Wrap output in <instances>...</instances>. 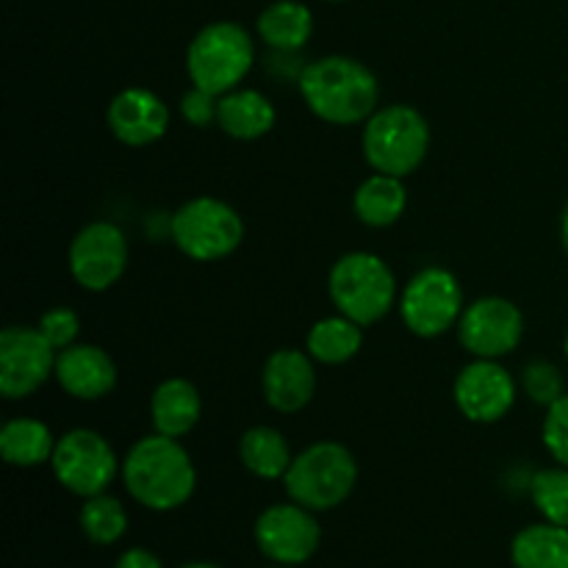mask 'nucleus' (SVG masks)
<instances>
[{"label":"nucleus","mask_w":568,"mask_h":568,"mask_svg":"<svg viewBox=\"0 0 568 568\" xmlns=\"http://www.w3.org/2000/svg\"><path fill=\"white\" fill-rule=\"evenodd\" d=\"M114 568H161V560L155 558L150 549L133 547V549H128V552H122L120 558H116Z\"/></svg>","instance_id":"nucleus-32"},{"label":"nucleus","mask_w":568,"mask_h":568,"mask_svg":"<svg viewBox=\"0 0 568 568\" xmlns=\"http://www.w3.org/2000/svg\"><path fill=\"white\" fill-rule=\"evenodd\" d=\"M408 209V189L403 178L375 175L366 178L353 194V211L366 227H392Z\"/></svg>","instance_id":"nucleus-21"},{"label":"nucleus","mask_w":568,"mask_h":568,"mask_svg":"<svg viewBox=\"0 0 568 568\" xmlns=\"http://www.w3.org/2000/svg\"><path fill=\"white\" fill-rule=\"evenodd\" d=\"M327 3H342V0H327Z\"/></svg>","instance_id":"nucleus-37"},{"label":"nucleus","mask_w":568,"mask_h":568,"mask_svg":"<svg viewBox=\"0 0 568 568\" xmlns=\"http://www.w3.org/2000/svg\"><path fill=\"white\" fill-rule=\"evenodd\" d=\"M255 31L275 53H297L314 33V14L300 0H275L258 14Z\"/></svg>","instance_id":"nucleus-20"},{"label":"nucleus","mask_w":568,"mask_h":568,"mask_svg":"<svg viewBox=\"0 0 568 568\" xmlns=\"http://www.w3.org/2000/svg\"><path fill=\"white\" fill-rule=\"evenodd\" d=\"M55 383L81 403H98L116 388V364L98 344H72L55 358Z\"/></svg>","instance_id":"nucleus-17"},{"label":"nucleus","mask_w":568,"mask_h":568,"mask_svg":"<svg viewBox=\"0 0 568 568\" xmlns=\"http://www.w3.org/2000/svg\"><path fill=\"white\" fill-rule=\"evenodd\" d=\"M564 353H566V358H568V331H566V338H564Z\"/></svg>","instance_id":"nucleus-35"},{"label":"nucleus","mask_w":568,"mask_h":568,"mask_svg":"<svg viewBox=\"0 0 568 568\" xmlns=\"http://www.w3.org/2000/svg\"><path fill=\"white\" fill-rule=\"evenodd\" d=\"M37 327L42 331V336L48 338V342L61 353V349L72 347V344L78 342V333H81V320H78L75 311L67 308V305H55V308L44 311V314L39 316Z\"/></svg>","instance_id":"nucleus-30"},{"label":"nucleus","mask_w":568,"mask_h":568,"mask_svg":"<svg viewBox=\"0 0 568 568\" xmlns=\"http://www.w3.org/2000/svg\"><path fill=\"white\" fill-rule=\"evenodd\" d=\"M272 568H294V566H272Z\"/></svg>","instance_id":"nucleus-36"},{"label":"nucleus","mask_w":568,"mask_h":568,"mask_svg":"<svg viewBox=\"0 0 568 568\" xmlns=\"http://www.w3.org/2000/svg\"><path fill=\"white\" fill-rule=\"evenodd\" d=\"M181 114L189 125L194 128H211L216 125L220 116V94L205 92V89L192 87L181 100Z\"/></svg>","instance_id":"nucleus-31"},{"label":"nucleus","mask_w":568,"mask_h":568,"mask_svg":"<svg viewBox=\"0 0 568 568\" xmlns=\"http://www.w3.org/2000/svg\"><path fill=\"white\" fill-rule=\"evenodd\" d=\"M464 286L444 266H425L399 292L403 325L419 338H438L464 316Z\"/></svg>","instance_id":"nucleus-8"},{"label":"nucleus","mask_w":568,"mask_h":568,"mask_svg":"<svg viewBox=\"0 0 568 568\" xmlns=\"http://www.w3.org/2000/svg\"><path fill=\"white\" fill-rule=\"evenodd\" d=\"M170 105L148 87H128L111 98L105 125L125 148H150L170 131Z\"/></svg>","instance_id":"nucleus-15"},{"label":"nucleus","mask_w":568,"mask_h":568,"mask_svg":"<svg viewBox=\"0 0 568 568\" xmlns=\"http://www.w3.org/2000/svg\"><path fill=\"white\" fill-rule=\"evenodd\" d=\"M366 164L375 172L394 178L414 175L430 150V122L408 103H392L377 109L364 122L361 136Z\"/></svg>","instance_id":"nucleus-3"},{"label":"nucleus","mask_w":568,"mask_h":568,"mask_svg":"<svg viewBox=\"0 0 568 568\" xmlns=\"http://www.w3.org/2000/svg\"><path fill=\"white\" fill-rule=\"evenodd\" d=\"M541 438L547 453L555 458V464L568 469V392L547 408V416H544L541 425Z\"/></svg>","instance_id":"nucleus-29"},{"label":"nucleus","mask_w":568,"mask_h":568,"mask_svg":"<svg viewBox=\"0 0 568 568\" xmlns=\"http://www.w3.org/2000/svg\"><path fill=\"white\" fill-rule=\"evenodd\" d=\"M203 416V399L197 386L186 377H166L150 397V422L161 436L183 438L197 427Z\"/></svg>","instance_id":"nucleus-18"},{"label":"nucleus","mask_w":568,"mask_h":568,"mask_svg":"<svg viewBox=\"0 0 568 568\" xmlns=\"http://www.w3.org/2000/svg\"><path fill=\"white\" fill-rule=\"evenodd\" d=\"M239 460L258 480H283L294 455L277 427L255 425L239 438Z\"/></svg>","instance_id":"nucleus-22"},{"label":"nucleus","mask_w":568,"mask_h":568,"mask_svg":"<svg viewBox=\"0 0 568 568\" xmlns=\"http://www.w3.org/2000/svg\"><path fill=\"white\" fill-rule=\"evenodd\" d=\"M327 294L338 314L369 327L392 314L399 300V286L392 266L381 255L353 250L333 264L327 275Z\"/></svg>","instance_id":"nucleus-4"},{"label":"nucleus","mask_w":568,"mask_h":568,"mask_svg":"<svg viewBox=\"0 0 568 568\" xmlns=\"http://www.w3.org/2000/svg\"><path fill=\"white\" fill-rule=\"evenodd\" d=\"M59 349L39 327L9 325L0 333V394L6 399H26L53 377Z\"/></svg>","instance_id":"nucleus-11"},{"label":"nucleus","mask_w":568,"mask_h":568,"mask_svg":"<svg viewBox=\"0 0 568 568\" xmlns=\"http://www.w3.org/2000/svg\"><path fill=\"white\" fill-rule=\"evenodd\" d=\"M316 361L308 349L281 347L261 369V392L277 414H300L316 394Z\"/></svg>","instance_id":"nucleus-16"},{"label":"nucleus","mask_w":568,"mask_h":568,"mask_svg":"<svg viewBox=\"0 0 568 568\" xmlns=\"http://www.w3.org/2000/svg\"><path fill=\"white\" fill-rule=\"evenodd\" d=\"M50 469H53V477L61 488H67L75 497L89 499L105 494V488L114 483L122 466L116 460L114 447L98 430L75 427V430H67L64 436H59L53 458H50Z\"/></svg>","instance_id":"nucleus-9"},{"label":"nucleus","mask_w":568,"mask_h":568,"mask_svg":"<svg viewBox=\"0 0 568 568\" xmlns=\"http://www.w3.org/2000/svg\"><path fill=\"white\" fill-rule=\"evenodd\" d=\"M358 483V464L355 455L338 442H316L294 455L283 488L288 499L303 508L322 514L333 510L353 494Z\"/></svg>","instance_id":"nucleus-6"},{"label":"nucleus","mask_w":568,"mask_h":568,"mask_svg":"<svg viewBox=\"0 0 568 568\" xmlns=\"http://www.w3.org/2000/svg\"><path fill=\"white\" fill-rule=\"evenodd\" d=\"M128 258H131V247H128L125 231L105 220L83 225L67 250L72 281L94 294L109 292L114 283H120L128 270Z\"/></svg>","instance_id":"nucleus-10"},{"label":"nucleus","mask_w":568,"mask_h":568,"mask_svg":"<svg viewBox=\"0 0 568 568\" xmlns=\"http://www.w3.org/2000/svg\"><path fill=\"white\" fill-rule=\"evenodd\" d=\"M255 64V44L247 28L222 20L200 28L186 48V72L192 87L227 94L242 87Z\"/></svg>","instance_id":"nucleus-5"},{"label":"nucleus","mask_w":568,"mask_h":568,"mask_svg":"<svg viewBox=\"0 0 568 568\" xmlns=\"http://www.w3.org/2000/svg\"><path fill=\"white\" fill-rule=\"evenodd\" d=\"M78 521H81V530L89 541L100 544V547H111V544H116L125 536L128 510L111 494H98V497L83 499Z\"/></svg>","instance_id":"nucleus-26"},{"label":"nucleus","mask_w":568,"mask_h":568,"mask_svg":"<svg viewBox=\"0 0 568 568\" xmlns=\"http://www.w3.org/2000/svg\"><path fill=\"white\" fill-rule=\"evenodd\" d=\"M521 388H525V394L532 403L544 405V408H549L555 399H560L566 394L564 375L549 361H532V364H527L525 372H521Z\"/></svg>","instance_id":"nucleus-28"},{"label":"nucleus","mask_w":568,"mask_h":568,"mask_svg":"<svg viewBox=\"0 0 568 568\" xmlns=\"http://www.w3.org/2000/svg\"><path fill=\"white\" fill-rule=\"evenodd\" d=\"M181 568H220V566H214V564H186Z\"/></svg>","instance_id":"nucleus-34"},{"label":"nucleus","mask_w":568,"mask_h":568,"mask_svg":"<svg viewBox=\"0 0 568 568\" xmlns=\"http://www.w3.org/2000/svg\"><path fill=\"white\" fill-rule=\"evenodd\" d=\"M530 497L544 521L568 527V469L566 466H549L538 469L530 480Z\"/></svg>","instance_id":"nucleus-27"},{"label":"nucleus","mask_w":568,"mask_h":568,"mask_svg":"<svg viewBox=\"0 0 568 568\" xmlns=\"http://www.w3.org/2000/svg\"><path fill=\"white\" fill-rule=\"evenodd\" d=\"M55 442L59 438L53 436V430L44 422L20 416V419L6 422L3 430H0V455L9 466L33 469V466L50 464Z\"/></svg>","instance_id":"nucleus-23"},{"label":"nucleus","mask_w":568,"mask_h":568,"mask_svg":"<svg viewBox=\"0 0 568 568\" xmlns=\"http://www.w3.org/2000/svg\"><path fill=\"white\" fill-rule=\"evenodd\" d=\"M510 560L516 568H568V527L527 525L510 541Z\"/></svg>","instance_id":"nucleus-25"},{"label":"nucleus","mask_w":568,"mask_h":568,"mask_svg":"<svg viewBox=\"0 0 568 568\" xmlns=\"http://www.w3.org/2000/svg\"><path fill=\"white\" fill-rule=\"evenodd\" d=\"M275 103H272L264 92H258V89L239 87L220 98V116H216V125H220L222 133H227L231 139H239V142H255V139L266 136V133L275 128Z\"/></svg>","instance_id":"nucleus-19"},{"label":"nucleus","mask_w":568,"mask_h":568,"mask_svg":"<svg viewBox=\"0 0 568 568\" xmlns=\"http://www.w3.org/2000/svg\"><path fill=\"white\" fill-rule=\"evenodd\" d=\"M303 103L327 125H358L381 105L377 75L349 55H322L305 64L297 78Z\"/></svg>","instance_id":"nucleus-1"},{"label":"nucleus","mask_w":568,"mask_h":568,"mask_svg":"<svg viewBox=\"0 0 568 568\" xmlns=\"http://www.w3.org/2000/svg\"><path fill=\"white\" fill-rule=\"evenodd\" d=\"M170 236L186 258L214 264L236 253L244 242V220L220 197H192L172 214Z\"/></svg>","instance_id":"nucleus-7"},{"label":"nucleus","mask_w":568,"mask_h":568,"mask_svg":"<svg viewBox=\"0 0 568 568\" xmlns=\"http://www.w3.org/2000/svg\"><path fill=\"white\" fill-rule=\"evenodd\" d=\"M255 544L261 555L277 566H303L322 544V527L314 510L297 503L266 508L255 521Z\"/></svg>","instance_id":"nucleus-13"},{"label":"nucleus","mask_w":568,"mask_h":568,"mask_svg":"<svg viewBox=\"0 0 568 568\" xmlns=\"http://www.w3.org/2000/svg\"><path fill=\"white\" fill-rule=\"evenodd\" d=\"M364 347V325L344 314L325 316L314 322L305 336V349L316 364L342 366L353 361Z\"/></svg>","instance_id":"nucleus-24"},{"label":"nucleus","mask_w":568,"mask_h":568,"mask_svg":"<svg viewBox=\"0 0 568 568\" xmlns=\"http://www.w3.org/2000/svg\"><path fill=\"white\" fill-rule=\"evenodd\" d=\"M453 397L466 419L475 425H494L516 405V381L499 361L475 358L455 377Z\"/></svg>","instance_id":"nucleus-14"},{"label":"nucleus","mask_w":568,"mask_h":568,"mask_svg":"<svg viewBox=\"0 0 568 568\" xmlns=\"http://www.w3.org/2000/svg\"><path fill=\"white\" fill-rule=\"evenodd\" d=\"M458 342L471 358L499 361L519 349L525 338V314L510 300L480 297L464 308L458 322Z\"/></svg>","instance_id":"nucleus-12"},{"label":"nucleus","mask_w":568,"mask_h":568,"mask_svg":"<svg viewBox=\"0 0 568 568\" xmlns=\"http://www.w3.org/2000/svg\"><path fill=\"white\" fill-rule=\"evenodd\" d=\"M122 483L125 491L136 499L142 508L166 514L178 510L192 499L197 488V469L192 464V455L181 444V438L144 436L128 449L122 460Z\"/></svg>","instance_id":"nucleus-2"},{"label":"nucleus","mask_w":568,"mask_h":568,"mask_svg":"<svg viewBox=\"0 0 568 568\" xmlns=\"http://www.w3.org/2000/svg\"><path fill=\"white\" fill-rule=\"evenodd\" d=\"M560 242H564V250L568 255V203H566L564 214H560Z\"/></svg>","instance_id":"nucleus-33"}]
</instances>
